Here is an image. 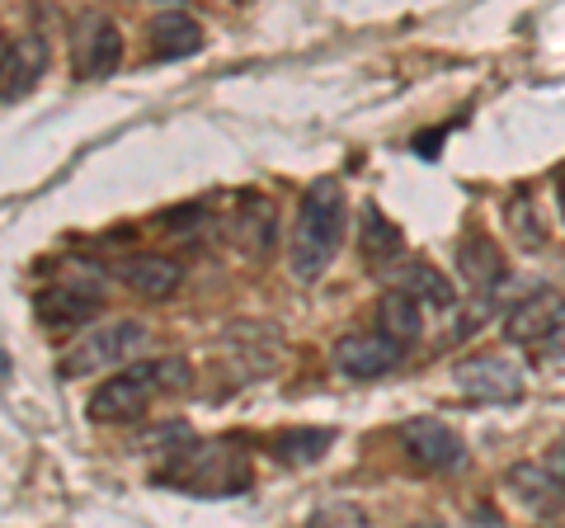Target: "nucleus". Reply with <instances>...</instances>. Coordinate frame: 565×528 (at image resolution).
<instances>
[{
	"label": "nucleus",
	"mask_w": 565,
	"mask_h": 528,
	"mask_svg": "<svg viewBox=\"0 0 565 528\" xmlns=\"http://www.w3.org/2000/svg\"><path fill=\"white\" fill-rule=\"evenodd\" d=\"M344 222H349V199L340 180H316L302 193V208H297L292 222V241H288V270L292 278H321L330 270L334 251L344 241Z\"/></svg>",
	"instance_id": "nucleus-1"
},
{
	"label": "nucleus",
	"mask_w": 565,
	"mask_h": 528,
	"mask_svg": "<svg viewBox=\"0 0 565 528\" xmlns=\"http://www.w3.org/2000/svg\"><path fill=\"white\" fill-rule=\"evenodd\" d=\"M189 382H193V368L180 355H170V359H141V363L128 368V373H118V378L95 387L90 420H104V425H122V420H137L161 392H184Z\"/></svg>",
	"instance_id": "nucleus-2"
},
{
	"label": "nucleus",
	"mask_w": 565,
	"mask_h": 528,
	"mask_svg": "<svg viewBox=\"0 0 565 528\" xmlns=\"http://www.w3.org/2000/svg\"><path fill=\"white\" fill-rule=\"evenodd\" d=\"M156 482H170V486L189 490V496H207V500L241 496V490L250 486V457L232 453L226 444H193L180 457H170Z\"/></svg>",
	"instance_id": "nucleus-3"
},
{
	"label": "nucleus",
	"mask_w": 565,
	"mask_h": 528,
	"mask_svg": "<svg viewBox=\"0 0 565 528\" xmlns=\"http://www.w3.org/2000/svg\"><path fill=\"white\" fill-rule=\"evenodd\" d=\"M147 345V326L141 321H109V326H95L85 340H76L57 359V373L62 378H95L104 368H114L122 359H132L137 349Z\"/></svg>",
	"instance_id": "nucleus-4"
},
{
	"label": "nucleus",
	"mask_w": 565,
	"mask_h": 528,
	"mask_svg": "<svg viewBox=\"0 0 565 528\" xmlns=\"http://www.w3.org/2000/svg\"><path fill=\"white\" fill-rule=\"evenodd\" d=\"M504 336L514 345H533L542 355H565V297L561 293H533L509 307Z\"/></svg>",
	"instance_id": "nucleus-5"
},
{
	"label": "nucleus",
	"mask_w": 565,
	"mask_h": 528,
	"mask_svg": "<svg viewBox=\"0 0 565 528\" xmlns=\"http://www.w3.org/2000/svg\"><path fill=\"white\" fill-rule=\"evenodd\" d=\"M452 382L462 387V397L486 401V406H509L527 392V373L519 359L509 355H476L452 368Z\"/></svg>",
	"instance_id": "nucleus-6"
},
{
	"label": "nucleus",
	"mask_w": 565,
	"mask_h": 528,
	"mask_svg": "<svg viewBox=\"0 0 565 528\" xmlns=\"http://www.w3.org/2000/svg\"><path fill=\"white\" fill-rule=\"evenodd\" d=\"M122 62V33L109 14H81L71 29V66L81 81H104L114 76Z\"/></svg>",
	"instance_id": "nucleus-7"
},
{
	"label": "nucleus",
	"mask_w": 565,
	"mask_h": 528,
	"mask_svg": "<svg viewBox=\"0 0 565 528\" xmlns=\"http://www.w3.org/2000/svg\"><path fill=\"white\" fill-rule=\"evenodd\" d=\"M401 448L424 472H457L467 463L462 434H457L452 425H444V420H434V415L405 420V425H401Z\"/></svg>",
	"instance_id": "nucleus-8"
},
{
	"label": "nucleus",
	"mask_w": 565,
	"mask_h": 528,
	"mask_svg": "<svg viewBox=\"0 0 565 528\" xmlns=\"http://www.w3.org/2000/svg\"><path fill=\"white\" fill-rule=\"evenodd\" d=\"M104 297V278L90 274L85 264H76L66 278H57V288L39 293V316L47 326H76V321H90L95 307Z\"/></svg>",
	"instance_id": "nucleus-9"
},
{
	"label": "nucleus",
	"mask_w": 565,
	"mask_h": 528,
	"mask_svg": "<svg viewBox=\"0 0 565 528\" xmlns=\"http://www.w3.org/2000/svg\"><path fill=\"white\" fill-rule=\"evenodd\" d=\"M47 72V43L39 39V33H20V39H6V47H0V99H6V109H14L33 85H39V76Z\"/></svg>",
	"instance_id": "nucleus-10"
},
{
	"label": "nucleus",
	"mask_w": 565,
	"mask_h": 528,
	"mask_svg": "<svg viewBox=\"0 0 565 528\" xmlns=\"http://www.w3.org/2000/svg\"><path fill=\"white\" fill-rule=\"evenodd\" d=\"M147 43H151L156 62H180L203 47V24L193 20L189 10H161V14H151V24H147Z\"/></svg>",
	"instance_id": "nucleus-11"
},
{
	"label": "nucleus",
	"mask_w": 565,
	"mask_h": 528,
	"mask_svg": "<svg viewBox=\"0 0 565 528\" xmlns=\"http://www.w3.org/2000/svg\"><path fill=\"white\" fill-rule=\"evenodd\" d=\"M334 363H340L344 378H382L401 363V345H392L386 336H344L334 345Z\"/></svg>",
	"instance_id": "nucleus-12"
},
{
	"label": "nucleus",
	"mask_w": 565,
	"mask_h": 528,
	"mask_svg": "<svg viewBox=\"0 0 565 528\" xmlns=\"http://www.w3.org/2000/svg\"><path fill=\"white\" fill-rule=\"evenodd\" d=\"M232 232H236V245L250 260L269 255L274 241H278V218H274V203L264 193H241L236 203V218H232Z\"/></svg>",
	"instance_id": "nucleus-13"
},
{
	"label": "nucleus",
	"mask_w": 565,
	"mask_h": 528,
	"mask_svg": "<svg viewBox=\"0 0 565 528\" xmlns=\"http://www.w3.org/2000/svg\"><path fill=\"white\" fill-rule=\"evenodd\" d=\"M118 278L141 297H170L184 284V270L170 255H128L118 264Z\"/></svg>",
	"instance_id": "nucleus-14"
},
{
	"label": "nucleus",
	"mask_w": 565,
	"mask_h": 528,
	"mask_svg": "<svg viewBox=\"0 0 565 528\" xmlns=\"http://www.w3.org/2000/svg\"><path fill=\"white\" fill-rule=\"evenodd\" d=\"M457 270H462V278L476 293H494L504 284V255L490 236H467L457 245Z\"/></svg>",
	"instance_id": "nucleus-15"
},
{
	"label": "nucleus",
	"mask_w": 565,
	"mask_h": 528,
	"mask_svg": "<svg viewBox=\"0 0 565 528\" xmlns=\"http://www.w3.org/2000/svg\"><path fill=\"white\" fill-rule=\"evenodd\" d=\"M377 336H386L392 345H415L424 336V307L411 293H386L377 303Z\"/></svg>",
	"instance_id": "nucleus-16"
},
{
	"label": "nucleus",
	"mask_w": 565,
	"mask_h": 528,
	"mask_svg": "<svg viewBox=\"0 0 565 528\" xmlns=\"http://www.w3.org/2000/svg\"><path fill=\"white\" fill-rule=\"evenodd\" d=\"M401 293H411L419 307H434V311H452L457 307V288L448 284V274L434 270V264H424V260H415L411 270H405Z\"/></svg>",
	"instance_id": "nucleus-17"
},
{
	"label": "nucleus",
	"mask_w": 565,
	"mask_h": 528,
	"mask_svg": "<svg viewBox=\"0 0 565 528\" xmlns=\"http://www.w3.org/2000/svg\"><path fill=\"white\" fill-rule=\"evenodd\" d=\"M359 245H363V260L373 264V270H382V264H392V260L401 255L405 236H401L396 222L382 218L377 203H367V208H363V236H359Z\"/></svg>",
	"instance_id": "nucleus-18"
},
{
	"label": "nucleus",
	"mask_w": 565,
	"mask_h": 528,
	"mask_svg": "<svg viewBox=\"0 0 565 528\" xmlns=\"http://www.w3.org/2000/svg\"><path fill=\"white\" fill-rule=\"evenodd\" d=\"M509 486L519 490V500L527 509H546V505H556L565 500V490L546 477V467L542 463H519V467H509Z\"/></svg>",
	"instance_id": "nucleus-19"
},
{
	"label": "nucleus",
	"mask_w": 565,
	"mask_h": 528,
	"mask_svg": "<svg viewBox=\"0 0 565 528\" xmlns=\"http://www.w3.org/2000/svg\"><path fill=\"white\" fill-rule=\"evenodd\" d=\"M334 444V430H282L274 439V453H278V463H292V467H307L316 463L326 448Z\"/></svg>",
	"instance_id": "nucleus-20"
},
{
	"label": "nucleus",
	"mask_w": 565,
	"mask_h": 528,
	"mask_svg": "<svg viewBox=\"0 0 565 528\" xmlns=\"http://www.w3.org/2000/svg\"><path fill=\"white\" fill-rule=\"evenodd\" d=\"M509 226H514V236H519L523 251H537V245H542V226H537V218H533V208H527L523 193L514 199V208H509Z\"/></svg>",
	"instance_id": "nucleus-21"
},
{
	"label": "nucleus",
	"mask_w": 565,
	"mask_h": 528,
	"mask_svg": "<svg viewBox=\"0 0 565 528\" xmlns=\"http://www.w3.org/2000/svg\"><path fill=\"white\" fill-rule=\"evenodd\" d=\"M542 467H546V477H552L561 490H565V444H556V448H546V457H542Z\"/></svg>",
	"instance_id": "nucleus-22"
},
{
	"label": "nucleus",
	"mask_w": 565,
	"mask_h": 528,
	"mask_svg": "<svg viewBox=\"0 0 565 528\" xmlns=\"http://www.w3.org/2000/svg\"><path fill=\"white\" fill-rule=\"evenodd\" d=\"M556 203H561V218H565V170H561V180H556Z\"/></svg>",
	"instance_id": "nucleus-23"
},
{
	"label": "nucleus",
	"mask_w": 565,
	"mask_h": 528,
	"mask_svg": "<svg viewBox=\"0 0 565 528\" xmlns=\"http://www.w3.org/2000/svg\"><path fill=\"white\" fill-rule=\"evenodd\" d=\"M415 528H429V524H415Z\"/></svg>",
	"instance_id": "nucleus-24"
}]
</instances>
